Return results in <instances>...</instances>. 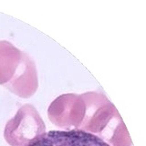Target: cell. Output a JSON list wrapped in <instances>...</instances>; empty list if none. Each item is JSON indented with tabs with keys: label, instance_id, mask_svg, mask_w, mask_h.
<instances>
[{
	"label": "cell",
	"instance_id": "1",
	"mask_svg": "<svg viewBox=\"0 0 146 146\" xmlns=\"http://www.w3.org/2000/svg\"><path fill=\"white\" fill-rule=\"evenodd\" d=\"M86 112L79 130L90 132L109 141L111 146H133L115 107L102 94H82Z\"/></svg>",
	"mask_w": 146,
	"mask_h": 146
},
{
	"label": "cell",
	"instance_id": "2",
	"mask_svg": "<svg viewBox=\"0 0 146 146\" xmlns=\"http://www.w3.org/2000/svg\"><path fill=\"white\" fill-rule=\"evenodd\" d=\"M46 131L44 121L34 106L25 104L10 119L4 130V138L10 146H29Z\"/></svg>",
	"mask_w": 146,
	"mask_h": 146
},
{
	"label": "cell",
	"instance_id": "3",
	"mask_svg": "<svg viewBox=\"0 0 146 146\" xmlns=\"http://www.w3.org/2000/svg\"><path fill=\"white\" fill-rule=\"evenodd\" d=\"M86 104L82 96L64 94L50 104L48 114L49 121L62 128L79 129L85 117Z\"/></svg>",
	"mask_w": 146,
	"mask_h": 146
},
{
	"label": "cell",
	"instance_id": "4",
	"mask_svg": "<svg viewBox=\"0 0 146 146\" xmlns=\"http://www.w3.org/2000/svg\"><path fill=\"white\" fill-rule=\"evenodd\" d=\"M29 146H111L100 137L82 130L51 131Z\"/></svg>",
	"mask_w": 146,
	"mask_h": 146
},
{
	"label": "cell",
	"instance_id": "5",
	"mask_svg": "<svg viewBox=\"0 0 146 146\" xmlns=\"http://www.w3.org/2000/svg\"><path fill=\"white\" fill-rule=\"evenodd\" d=\"M12 93L23 99L33 95L38 89V74L33 60L24 53L14 79L5 86Z\"/></svg>",
	"mask_w": 146,
	"mask_h": 146
},
{
	"label": "cell",
	"instance_id": "6",
	"mask_svg": "<svg viewBox=\"0 0 146 146\" xmlns=\"http://www.w3.org/2000/svg\"><path fill=\"white\" fill-rule=\"evenodd\" d=\"M24 52L7 40H0V85L10 82L20 66Z\"/></svg>",
	"mask_w": 146,
	"mask_h": 146
}]
</instances>
